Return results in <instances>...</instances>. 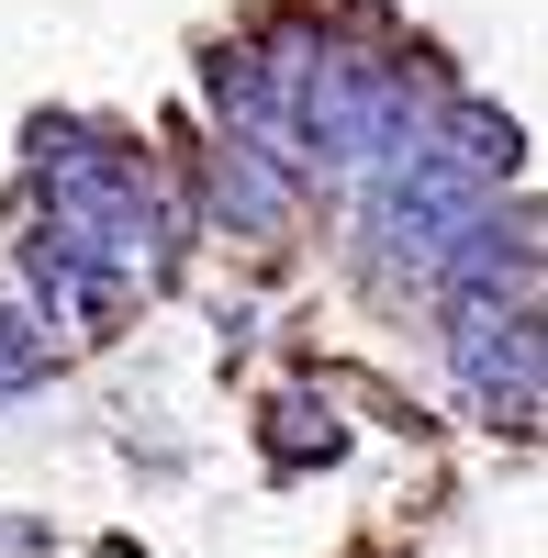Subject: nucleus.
<instances>
[{
    "mask_svg": "<svg viewBox=\"0 0 548 558\" xmlns=\"http://www.w3.org/2000/svg\"><path fill=\"white\" fill-rule=\"evenodd\" d=\"M23 380H45V324L0 313V391H23Z\"/></svg>",
    "mask_w": 548,
    "mask_h": 558,
    "instance_id": "nucleus-8",
    "label": "nucleus"
},
{
    "mask_svg": "<svg viewBox=\"0 0 548 558\" xmlns=\"http://www.w3.org/2000/svg\"><path fill=\"white\" fill-rule=\"evenodd\" d=\"M448 357L481 425H537V302H460Z\"/></svg>",
    "mask_w": 548,
    "mask_h": 558,
    "instance_id": "nucleus-3",
    "label": "nucleus"
},
{
    "mask_svg": "<svg viewBox=\"0 0 548 558\" xmlns=\"http://www.w3.org/2000/svg\"><path fill=\"white\" fill-rule=\"evenodd\" d=\"M481 213H492V191H481L470 168H448L426 134H415L403 157H381V168H370V223H381V257H392V268H415V279H437V268H448V246H460Z\"/></svg>",
    "mask_w": 548,
    "mask_h": 558,
    "instance_id": "nucleus-2",
    "label": "nucleus"
},
{
    "mask_svg": "<svg viewBox=\"0 0 548 558\" xmlns=\"http://www.w3.org/2000/svg\"><path fill=\"white\" fill-rule=\"evenodd\" d=\"M437 279L448 302H537V213H481Z\"/></svg>",
    "mask_w": 548,
    "mask_h": 558,
    "instance_id": "nucleus-4",
    "label": "nucleus"
},
{
    "mask_svg": "<svg viewBox=\"0 0 548 558\" xmlns=\"http://www.w3.org/2000/svg\"><path fill=\"white\" fill-rule=\"evenodd\" d=\"M213 213L236 223V235H291V168L224 134L213 146Z\"/></svg>",
    "mask_w": 548,
    "mask_h": 558,
    "instance_id": "nucleus-5",
    "label": "nucleus"
},
{
    "mask_svg": "<svg viewBox=\"0 0 548 558\" xmlns=\"http://www.w3.org/2000/svg\"><path fill=\"white\" fill-rule=\"evenodd\" d=\"M426 146H437L448 168H470L481 191H504V179L526 168V134H515V112H492V101H448V112L426 123Z\"/></svg>",
    "mask_w": 548,
    "mask_h": 558,
    "instance_id": "nucleus-6",
    "label": "nucleus"
},
{
    "mask_svg": "<svg viewBox=\"0 0 548 558\" xmlns=\"http://www.w3.org/2000/svg\"><path fill=\"white\" fill-rule=\"evenodd\" d=\"M258 447H269V470H313V458H336L347 436H336V413H313V402L291 391V402H269V425H258Z\"/></svg>",
    "mask_w": 548,
    "mask_h": 558,
    "instance_id": "nucleus-7",
    "label": "nucleus"
},
{
    "mask_svg": "<svg viewBox=\"0 0 548 558\" xmlns=\"http://www.w3.org/2000/svg\"><path fill=\"white\" fill-rule=\"evenodd\" d=\"M45 202H57V223H45V246L79 257L90 279L112 291H146V279L168 268V223H157V191L146 168H134L123 146H90V134H45Z\"/></svg>",
    "mask_w": 548,
    "mask_h": 558,
    "instance_id": "nucleus-1",
    "label": "nucleus"
}]
</instances>
